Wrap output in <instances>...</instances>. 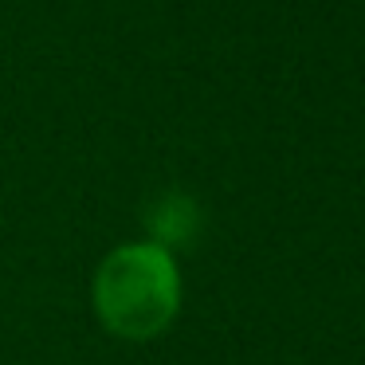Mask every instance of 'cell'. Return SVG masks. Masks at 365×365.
<instances>
[{"mask_svg": "<svg viewBox=\"0 0 365 365\" xmlns=\"http://www.w3.org/2000/svg\"><path fill=\"white\" fill-rule=\"evenodd\" d=\"M91 302L106 334L122 341H153L181 314L177 252L153 240L118 244L91 279Z\"/></svg>", "mask_w": 365, "mask_h": 365, "instance_id": "1", "label": "cell"}, {"mask_svg": "<svg viewBox=\"0 0 365 365\" xmlns=\"http://www.w3.org/2000/svg\"><path fill=\"white\" fill-rule=\"evenodd\" d=\"M145 228H150V240L161 247H185L192 244V236L200 232V205L185 192H165L158 197V205L145 212Z\"/></svg>", "mask_w": 365, "mask_h": 365, "instance_id": "2", "label": "cell"}]
</instances>
